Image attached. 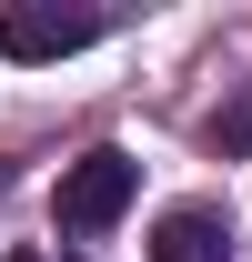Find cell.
Here are the masks:
<instances>
[{
  "instance_id": "obj_1",
  "label": "cell",
  "mask_w": 252,
  "mask_h": 262,
  "mask_svg": "<svg viewBox=\"0 0 252 262\" xmlns=\"http://www.w3.org/2000/svg\"><path fill=\"white\" fill-rule=\"evenodd\" d=\"M131 192H141V162L131 151H81L61 171V232H111L131 212Z\"/></svg>"
},
{
  "instance_id": "obj_2",
  "label": "cell",
  "mask_w": 252,
  "mask_h": 262,
  "mask_svg": "<svg viewBox=\"0 0 252 262\" xmlns=\"http://www.w3.org/2000/svg\"><path fill=\"white\" fill-rule=\"evenodd\" d=\"M91 40L101 20H81V10H0V61H71Z\"/></svg>"
},
{
  "instance_id": "obj_3",
  "label": "cell",
  "mask_w": 252,
  "mask_h": 262,
  "mask_svg": "<svg viewBox=\"0 0 252 262\" xmlns=\"http://www.w3.org/2000/svg\"><path fill=\"white\" fill-rule=\"evenodd\" d=\"M152 262H232V232H222V212H172V222L152 232Z\"/></svg>"
},
{
  "instance_id": "obj_4",
  "label": "cell",
  "mask_w": 252,
  "mask_h": 262,
  "mask_svg": "<svg viewBox=\"0 0 252 262\" xmlns=\"http://www.w3.org/2000/svg\"><path fill=\"white\" fill-rule=\"evenodd\" d=\"M212 141H222V151H242V141H252V101H232V111H222V121H212Z\"/></svg>"
},
{
  "instance_id": "obj_5",
  "label": "cell",
  "mask_w": 252,
  "mask_h": 262,
  "mask_svg": "<svg viewBox=\"0 0 252 262\" xmlns=\"http://www.w3.org/2000/svg\"><path fill=\"white\" fill-rule=\"evenodd\" d=\"M10 262H40V252H10Z\"/></svg>"
}]
</instances>
